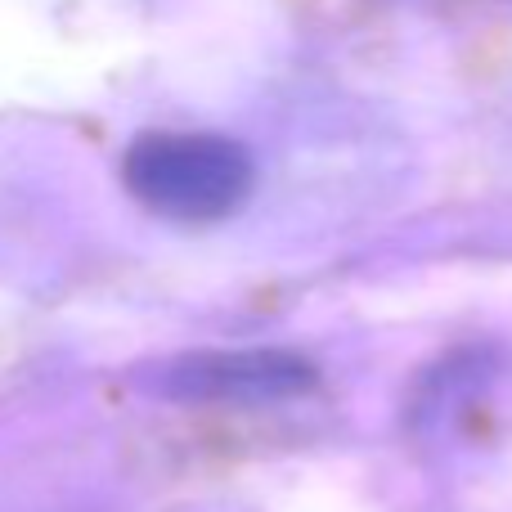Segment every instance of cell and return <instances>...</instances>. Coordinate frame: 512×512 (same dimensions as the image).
<instances>
[{
  "instance_id": "obj_1",
  "label": "cell",
  "mask_w": 512,
  "mask_h": 512,
  "mask_svg": "<svg viewBox=\"0 0 512 512\" xmlns=\"http://www.w3.org/2000/svg\"><path fill=\"white\" fill-rule=\"evenodd\" d=\"M131 189L162 216L212 221L225 216L248 189V158L212 135H149L126 162Z\"/></svg>"
},
{
  "instance_id": "obj_2",
  "label": "cell",
  "mask_w": 512,
  "mask_h": 512,
  "mask_svg": "<svg viewBox=\"0 0 512 512\" xmlns=\"http://www.w3.org/2000/svg\"><path fill=\"white\" fill-rule=\"evenodd\" d=\"M315 382V369L288 351H212L167 364L162 391L176 400H221V405H265L288 400Z\"/></svg>"
}]
</instances>
